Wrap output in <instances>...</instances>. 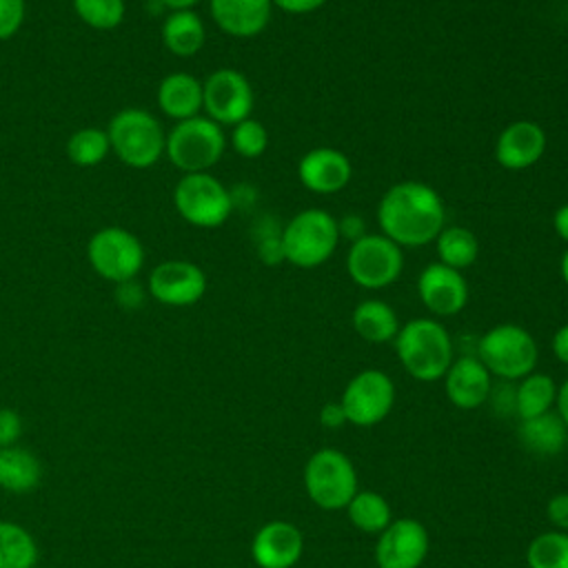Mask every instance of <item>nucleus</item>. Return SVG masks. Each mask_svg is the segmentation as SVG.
I'll return each mask as SVG.
<instances>
[{
    "label": "nucleus",
    "instance_id": "1",
    "mask_svg": "<svg viewBox=\"0 0 568 568\" xmlns=\"http://www.w3.org/2000/svg\"><path fill=\"white\" fill-rule=\"evenodd\" d=\"M446 209L439 193L417 180L393 184L377 204V224L382 235L397 246H426L435 242L446 226Z\"/></svg>",
    "mask_w": 568,
    "mask_h": 568
},
{
    "label": "nucleus",
    "instance_id": "2",
    "mask_svg": "<svg viewBox=\"0 0 568 568\" xmlns=\"http://www.w3.org/2000/svg\"><path fill=\"white\" fill-rule=\"evenodd\" d=\"M393 342L402 366L419 382L442 379L453 364V339L437 320H408L399 326Z\"/></svg>",
    "mask_w": 568,
    "mask_h": 568
},
{
    "label": "nucleus",
    "instance_id": "3",
    "mask_svg": "<svg viewBox=\"0 0 568 568\" xmlns=\"http://www.w3.org/2000/svg\"><path fill=\"white\" fill-rule=\"evenodd\" d=\"M111 153L131 169H149L164 155L166 133L160 120L138 106L120 109L106 126Z\"/></svg>",
    "mask_w": 568,
    "mask_h": 568
},
{
    "label": "nucleus",
    "instance_id": "4",
    "mask_svg": "<svg viewBox=\"0 0 568 568\" xmlns=\"http://www.w3.org/2000/svg\"><path fill=\"white\" fill-rule=\"evenodd\" d=\"M339 244L337 220L324 209H304L282 226L284 262L297 268L324 264Z\"/></svg>",
    "mask_w": 568,
    "mask_h": 568
},
{
    "label": "nucleus",
    "instance_id": "5",
    "mask_svg": "<svg viewBox=\"0 0 568 568\" xmlns=\"http://www.w3.org/2000/svg\"><path fill=\"white\" fill-rule=\"evenodd\" d=\"M477 357L490 375L515 382L535 371L539 348L535 337L519 324H497L477 342Z\"/></svg>",
    "mask_w": 568,
    "mask_h": 568
},
{
    "label": "nucleus",
    "instance_id": "6",
    "mask_svg": "<svg viewBox=\"0 0 568 568\" xmlns=\"http://www.w3.org/2000/svg\"><path fill=\"white\" fill-rule=\"evenodd\" d=\"M226 149L224 131L206 115H195L166 133L164 153L169 162L184 173H202L215 166Z\"/></svg>",
    "mask_w": 568,
    "mask_h": 568
},
{
    "label": "nucleus",
    "instance_id": "7",
    "mask_svg": "<svg viewBox=\"0 0 568 568\" xmlns=\"http://www.w3.org/2000/svg\"><path fill=\"white\" fill-rule=\"evenodd\" d=\"M304 488L311 501L324 510L348 506L357 488V470L348 455L337 448H320L304 466Z\"/></svg>",
    "mask_w": 568,
    "mask_h": 568
},
{
    "label": "nucleus",
    "instance_id": "8",
    "mask_svg": "<svg viewBox=\"0 0 568 568\" xmlns=\"http://www.w3.org/2000/svg\"><path fill=\"white\" fill-rule=\"evenodd\" d=\"M178 215L197 229L222 226L233 211L231 191L209 171L184 173L173 189Z\"/></svg>",
    "mask_w": 568,
    "mask_h": 568
},
{
    "label": "nucleus",
    "instance_id": "9",
    "mask_svg": "<svg viewBox=\"0 0 568 568\" xmlns=\"http://www.w3.org/2000/svg\"><path fill=\"white\" fill-rule=\"evenodd\" d=\"M87 260L102 280L126 284L144 266V246L135 233L122 226H104L89 237Z\"/></svg>",
    "mask_w": 568,
    "mask_h": 568
},
{
    "label": "nucleus",
    "instance_id": "10",
    "mask_svg": "<svg viewBox=\"0 0 568 568\" xmlns=\"http://www.w3.org/2000/svg\"><path fill=\"white\" fill-rule=\"evenodd\" d=\"M404 268V253L393 240L382 233H364L351 242L346 253V273L351 280L368 291L390 286Z\"/></svg>",
    "mask_w": 568,
    "mask_h": 568
},
{
    "label": "nucleus",
    "instance_id": "11",
    "mask_svg": "<svg viewBox=\"0 0 568 568\" xmlns=\"http://www.w3.org/2000/svg\"><path fill=\"white\" fill-rule=\"evenodd\" d=\"M339 404L348 424L362 428L375 426L390 413L395 404V384L379 368L359 371L346 384Z\"/></svg>",
    "mask_w": 568,
    "mask_h": 568
},
{
    "label": "nucleus",
    "instance_id": "12",
    "mask_svg": "<svg viewBox=\"0 0 568 568\" xmlns=\"http://www.w3.org/2000/svg\"><path fill=\"white\" fill-rule=\"evenodd\" d=\"M253 104V87L237 69H217L202 82V109L220 126L251 118Z\"/></svg>",
    "mask_w": 568,
    "mask_h": 568
},
{
    "label": "nucleus",
    "instance_id": "13",
    "mask_svg": "<svg viewBox=\"0 0 568 568\" xmlns=\"http://www.w3.org/2000/svg\"><path fill=\"white\" fill-rule=\"evenodd\" d=\"M146 291L164 306H191L206 293V273L189 260H164L149 273Z\"/></svg>",
    "mask_w": 568,
    "mask_h": 568
},
{
    "label": "nucleus",
    "instance_id": "14",
    "mask_svg": "<svg viewBox=\"0 0 568 568\" xmlns=\"http://www.w3.org/2000/svg\"><path fill=\"white\" fill-rule=\"evenodd\" d=\"M428 530L413 517L393 519L375 544L377 568H419L428 555Z\"/></svg>",
    "mask_w": 568,
    "mask_h": 568
},
{
    "label": "nucleus",
    "instance_id": "15",
    "mask_svg": "<svg viewBox=\"0 0 568 568\" xmlns=\"http://www.w3.org/2000/svg\"><path fill=\"white\" fill-rule=\"evenodd\" d=\"M417 295L433 315L450 317L466 306L468 284L462 271L433 262L417 275Z\"/></svg>",
    "mask_w": 568,
    "mask_h": 568
},
{
    "label": "nucleus",
    "instance_id": "16",
    "mask_svg": "<svg viewBox=\"0 0 568 568\" xmlns=\"http://www.w3.org/2000/svg\"><path fill=\"white\" fill-rule=\"evenodd\" d=\"M302 550V530L284 519L264 524L251 541V557L257 568H293L300 561Z\"/></svg>",
    "mask_w": 568,
    "mask_h": 568
},
{
    "label": "nucleus",
    "instance_id": "17",
    "mask_svg": "<svg viewBox=\"0 0 568 568\" xmlns=\"http://www.w3.org/2000/svg\"><path fill=\"white\" fill-rule=\"evenodd\" d=\"M351 160L333 146L311 149L297 162V178L311 193H339L351 182Z\"/></svg>",
    "mask_w": 568,
    "mask_h": 568
},
{
    "label": "nucleus",
    "instance_id": "18",
    "mask_svg": "<svg viewBox=\"0 0 568 568\" xmlns=\"http://www.w3.org/2000/svg\"><path fill=\"white\" fill-rule=\"evenodd\" d=\"M546 151V131L532 120L510 122L495 142V160L501 169L524 171L541 160Z\"/></svg>",
    "mask_w": 568,
    "mask_h": 568
},
{
    "label": "nucleus",
    "instance_id": "19",
    "mask_svg": "<svg viewBox=\"0 0 568 568\" xmlns=\"http://www.w3.org/2000/svg\"><path fill=\"white\" fill-rule=\"evenodd\" d=\"M444 390L453 406L462 410L479 408L490 397L493 375L477 355H462L448 366L444 375Z\"/></svg>",
    "mask_w": 568,
    "mask_h": 568
},
{
    "label": "nucleus",
    "instance_id": "20",
    "mask_svg": "<svg viewBox=\"0 0 568 568\" xmlns=\"http://www.w3.org/2000/svg\"><path fill=\"white\" fill-rule=\"evenodd\" d=\"M211 18L231 38H253L271 20V0H209Z\"/></svg>",
    "mask_w": 568,
    "mask_h": 568
},
{
    "label": "nucleus",
    "instance_id": "21",
    "mask_svg": "<svg viewBox=\"0 0 568 568\" xmlns=\"http://www.w3.org/2000/svg\"><path fill=\"white\" fill-rule=\"evenodd\" d=\"M158 106L166 118L175 122L200 115L202 82L186 71H173L164 75L158 84Z\"/></svg>",
    "mask_w": 568,
    "mask_h": 568
},
{
    "label": "nucleus",
    "instance_id": "22",
    "mask_svg": "<svg viewBox=\"0 0 568 568\" xmlns=\"http://www.w3.org/2000/svg\"><path fill=\"white\" fill-rule=\"evenodd\" d=\"M162 42L169 53L178 58H191L202 51L206 42V29L202 18L193 9L171 11L162 22Z\"/></svg>",
    "mask_w": 568,
    "mask_h": 568
},
{
    "label": "nucleus",
    "instance_id": "23",
    "mask_svg": "<svg viewBox=\"0 0 568 568\" xmlns=\"http://www.w3.org/2000/svg\"><path fill=\"white\" fill-rule=\"evenodd\" d=\"M517 437L521 446L535 455H557L568 442V428L557 413L548 410L544 415L521 419Z\"/></svg>",
    "mask_w": 568,
    "mask_h": 568
},
{
    "label": "nucleus",
    "instance_id": "24",
    "mask_svg": "<svg viewBox=\"0 0 568 568\" xmlns=\"http://www.w3.org/2000/svg\"><path fill=\"white\" fill-rule=\"evenodd\" d=\"M42 466L38 457L22 446L0 448V488L7 493H29L40 484Z\"/></svg>",
    "mask_w": 568,
    "mask_h": 568
},
{
    "label": "nucleus",
    "instance_id": "25",
    "mask_svg": "<svg viewBox=\"0 0 568 568\" xmlns=\"http://www.w3.org/2000/svg\"><path fill=\"white\" fill-rule=\"evenodd\" d=\"M353 328L362 339L371 344H384L395 339L399 320L390 304L382 300H364L353 311Z\"/></svg>",
    "mask_w": 568,
    "mask_h": 568
},
{
    "label": "nucleus",
    "instance_id": "26",
    "mask_svg": "<svg viewBox=\"0 0 568 568\" xmlns=\"http://www.w3.org/2000/svg\"><path fill=\"white\" fill-rule=\"evenodd\" d=\"M557 399V384L546 373H528L515 386V415L519 419H530L544 415L552 408Z\"/></svg>",
    "mask_w": 568,
    "mask_h": 568
},
{
    "label": "nucleus",
    "instance_id": "27",
    "mask_svg": "<svg viewBox=\"0 0 568 568\" xmlns=\"http://www.w3.org/2000/svg\"><path fill=\"white\" fill-rule=\"evenodd\" d=\"M435 248H437L439 262L457 271L473 266L479 255V242L475 233L457 224L444 226L439 231V235L435 237Z\"/></svg>",
    "mask_w": 568,
    "mask_h": 568
},
{
    "label": "nucleus",
    "instance_id": "28",
    "mask_svg": "<svg viewBox=\"0 0 568 568\" xmlns=\"http://www.w3.org/2000/svg\"><path fill=\"white\" fill-rule=\"evenodd\" d=\"M346 515L357 530L368 535H379L393 521L388 501L375 490H357L346 506Z\"/></svg>",
    "mask_w": 568,
    "mask_h": 568
},
{
    "label": "nucleus",
    "instance_id": "29",
    "mask_svg": "<svg viewBox=\"0 0 568 568\" xmlns=\"http://www.w3.org/2000/svg\"><path fill=\"white\" fill-rule=\"evenodd\" d=\"M38 546L31 532L16 521H0V568H33Z\"/></svg>",
    "mask_w": 568,
    "mask_h": 568
},
{
    "label": "nucleus",
    "instance_id": "30",
    "mask_svg": "<svg viewBox=\"0 0 568 568\" xmlns=\"http://www.w3.org/2000/svg\"><path fill=\"white\" fill-rule=\"evenodd\" d=\"M111 153L106 129L82 126L67 140V158L75 166H95Z\"/></svg>",
    "mask_w": 568,
    "mask_h": 568
},
{
    "label": "nucleus",
    "instance_id": "31",
    "mask_svg": "<svg viewBox=\"0 0 568 568\" xmlns=\"http://www.w3.org/2000/svg\"><path fill=\"white\" fill-rule=\"evenodd\" d=\"M528 568H568V532L548 530L537 535L526 550Z\"/></svg>",
    "mask_w": 568,
    "mask_h": 568
},
{
    "label": "nucleus",
    "instance_id": "32",
    "mask_svg": "<svg viewBox=\"0 0 568 568\" xmlns=\"http://www.w3.org/2000/svg\"><path fill=\"white\" fill-rule=\"evenodd\" d=\"M78 18L95 31H113L122 24L126 4L124 0H73Z\"/></svg>",
    "mask_w": 568,
    "mask_h": 568
},
{
    "label": "nucleus",
    "instance_id": "33",
    "mask_svg": "<svg viewBox=\"0 0 568 568\" xmlns=\"http://www.w3.org/2000/svg\"><path fill=\"white\" fill-rule=\"evenodd\" d=\"M231 146L242 158H260L268 146V131L260 120L246 118L233 126Z\"/></svg>",
    "mask_w": 568,
    "mask_h": 568
},
{
    "label": "nucleus",
    "instance_id": "34",
    "mask_svg": "<svg viewBox=\"0 0 568 568\" xmlns=\"http://www.w3.org/2000/svg\"><path fill=\"white\" fill-rule=\"evenodd\" d=\"M257 255L264 264H280L284 262L282 251V229L277 231L273 224H260L257 226Z\"/></svg>",
    "mask_w": 568,
    "mask_h": 568
},
{
    "label": "nucleus",
    "instance_id": "35",
    "mask_svg": "<svg viewBox=\"0 0 568 568\" xmlns=\"http://www.w3.org/2000/svg\"><path fill=\"white\" fill-rule=\"evenodd\" d=\"M27 16L24 0H0V40L13 38Z\"/></svg>",
    "mask_w": 568,
    "mask_h": 568
},
{
    "label": "nucleus",
    "instance_id": "36",
    "mask_svg": "<svg viewBox=\"0 0 568 568\" xmlns=\"http://www.w3.org/2000/svg\"><path fill=\"white\" fill-rule=\"evenodd\" d=\"M22 435V417L13 408H0V448L16 446Z\"/></svg>",
    "mask_w": 568,
    "mask_h": 568
},
{
    "label": "nucleus",
    "instance_id": "37",
    "mask_svg": "<svg viewBox=\"0 0 568 568\" xmlns=\"http://www.w3.org/2000/svg\"><path fill=\"white\" fill-rule=\"evenodd\" d=\"M546 515L552 521V526H557V530L568 532V493H557L548 499L546 506Z\"/></svg>",
    "mask_w": 568,
    "mask_h": 568
},
{
    "label": "nucleus",
    "instance_id": "38",
    "mask_svg": "<svg viewBox=\"0 0 568 568\" xmlns=\"http://www.w3.org/2000/svg\"><path fill=\"white\" fill-rule=\"evenodd\" d=\"M320 424H322L324 428H331V430L342 428V426L346 424V413H344L342 404H339V402H328V404H324L322 410H320Z\"/></svg>",
    "mask_w": 568,
    "mask_h": 568
},
{
    "label": "nucleus",
    "instance_id": "39",
    "mask_svg": "<svg viewBox=\"0 0 568 568\" xmlns=\"http://www.w3.org/2000/svg\"><path fill=\"white\" fill-rule=\"evenodd\" d=\"M277 9H282L284 13H293V16H304V13H313L317 11L326 0H271Z\"/></svg>",
    "mask_w": 568,
    "mask_h": 568
},
{
    "label": "nucleus",
    "instance_id": "40",
    "mask_svg": "<svg viewBox=\"0 0 568 568\" xmlns=\"http://www.w3.org/2000/svg\"><path fill=\"white\" fill-rule=\"evenodd\" d=\"M337 229H339V237L346 235L351 242L359 240L366 231H364V222L359 215H344L342 220H337Z\"/></svg>",
    "mask_w": 568,
    "mask_h": 568
},
{
    "label": "nucleus",
    "instance_id": "41",
    "mask_svg": "<svg viewBox=\"0 0 568 568\" xmlns=\"http://www.w3.org/2000/svg\"><path fill=\"white\" fill-rule=\"evenodd\" d=\"M550 348H552V355H555L559 362L568 364V324H564V326H559V328L555 331L552 342H550Z\"/></svg>",
    "mask_w": 568,
    "mask_h": 568
},
{
    "label": "nucleus",
    "instance_id": "42",
    "mask_svg": "<svg viewBox=\"0 0 568 568\" xmlns=\"http://www.w3.org/2000/svg\"><path fill=\"white\" fill-rule=\"evenodd\" d=\"M552 226H555V233L568 244V202L561 204L555 215H552Z\"/></svg>",
    "mask_w": 568,
    "mask_h": 568
},
{
    "label": "nucleus",
    "instance_id": "43",
    "mask_svg": "<svg viewBox=\"0 0 568 568\" xmlns=\"http://www.w3.org/2000/svg\"><path fill=\"white\" fill-rule=\"evenodd\" d=\"M555 404H557V415L561 417V422H564L566 428H568V379L557 388V399H555Z\"/></svg>",
    "mask_w": 568,
    "mask_h": 568
},
{
    "label": "nucleus",
    "instance_id": "44",
    "mask_svg": "<svg viewBox=\"0 0 568 568\" xmlns=\"http://www.w3.org/2000/svg\"><path fill=\"white\" fill-rule=\"evenodd\" d=\"M160 2L171 11H184V9H193L200 0H160Z\"/></svg>",
    "mask_w": 568,
    "mask_h": 568
},
{
    "label": "nucleus",
    "instance_id": "45",
    "mask_svg": "<svg viewBox=\"0 0 568 568\" xmlns=\"http://www.w3.org/2000/svg\"><path fill=\"white\" fill-rule=\"evenodd\" d=\"M559 273H561V280H564L566 286H568V248H566L564 255L559 257Z\"/></svg>",
    "mask_w": 568,
    "mask_h": 568
}]
</instances>
